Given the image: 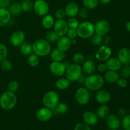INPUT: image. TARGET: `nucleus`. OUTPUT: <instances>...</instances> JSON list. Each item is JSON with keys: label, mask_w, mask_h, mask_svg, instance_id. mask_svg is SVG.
Listing matches in <instances>:
<instances>
[{"label": "nucleus", "mask_w": 130, "mask_h": 130, "mask_svg": "<svg viewBox=\"0 0 130 130\" xmlns=\"http://www.w3.org/2000/svg\"><path fill=\"white\" fill-rule=\"evenodd\" d=\"M105 83L104 77L97 74L88 75L84 81L85 87L89 91H98L103 87Z\"/></svg>", "instance_id": "obj_1"}, {"label": "nucleus", "mask_w": 130, "mask_h": 130, "mask_svg": "<svg viewBox=\"0 0 130 130\" xmlns=\"http://www.w3.org/2000/svg\"><path fill=\"white\" fill-rule=\"evenodd\" d=\"M32 53H35L39 57H43L48 55L52 51V47L50 43L44 39L36 40L32 44Z\"/></svg>", "instance_id": "obj_2"}, {"label": "nucleus", "mask_w": 130, "mask_h": 130, "mask_svg": "<svg viewBox=\"0 0 130 130\" xmlns=\"http://www.w3.org/2000/svg\"><path fill=\"white\" fill-rule=\"evenodd\" d=\"M17 103V98L15 93L5 91L0 96V107L5 110H10L13 109Z\"/></svg>", "instance_id": "obj_3"}, {"label": "nucleus", "mask_w": 130, "mask_h": 130, "mask_svg": "<svg viewBox=\"0 0 130 130\" xmlns=\"http://www.w3.org/2000/svg\"><path fill=\"white\" fill-rule=\"evenodd\" d=\"M77 36L81 39H88L95 34V26L90 21H84L79 24L76 29Z\"/></svg>", "instance_id": "obj_4"}, {"label": "nucleus", "mask_w": 130, "mask_h": 130, "mask_svg": "<svg viewBox=\"0 0 130 130\" xmlns=\"http://www.w3.org/2000/svg\"><path fill=\"white\" fill-rule=\"evenodd\" d=\"M60 102V97L58 93L53 90L47 91L42 98V103L44 107L50 109H53Z\"/></svg>", "instance_id": "obj_5"}, {"label": "nucleus", "mask_w": 130, "mask_h": 130, "mask_svg": "<svg viewBox=\"0 0 130 130\" xmlns=\"http://www.w3.org/2000/svg\"><path fill=\"white\" fill-rule=\"evenodd\" d=\"M82 74V67H81L80 65L76 64L74 63L69 64V66L66 68V72H65L66 77L71 83L77 81Z\"/></svg>", "instance_id": "obj_6"}, {"label": "nucleus", "mask_w": 130, "mask_h": 130, "mask_svg": "<svg viewBox=\"0 0 130 130\" xmlns=\"http://www.w3.org/2000/svg\"><path fill=\"white\" fill-rule=\"evenodd\" d=\"M75 99L79 105H86L90 100V91L86 87L79 88L75 93Z\"/></svg>", "instance_id": "obj_7"}, {"label": "nucleus", "mask_w": 130, "mask_h": 130, "mask_svg": "<svg viewBox=\"0 0 130 130\" xmlns=\"http://www.w3.org/2000/svg\"><path fill=\"white\" fill-rule=\"evenodd\" d=\"M33 10L37 15L43 17L48 14L50 11V6L45 0H36L34 3Z\"/></svg>", "instance_id": "obj_8"}, {"label": "nucleus", "mask_w": 130, "mask_h": 130, "mask_svg": "<svg viewBox=\"0 0 130 130\" xmlns=\"http://www.w3.org/2000/svg\"><path fill=\"white\" fill-rule=\"evenodd\" d=\"M95 33L104 37L109 33L110 29V25L109 22L106 20H100L94 24Z\"/></svg>", "instance_id": "obj_9"}, {"label": "nucleus", "mask_w": 130, "mask_h": 130, "mask_svg": "<svg viewBox=\"0 0 130 130\" xmlns=\"http://www.w3.org/2000/svg\"><path fill=\"white\" fill-rule=\"evenodd\" d=\"M53 27V31L59 37L66 36L69 29L67 21L64 19H57V20L55 22Z\"/></svg>", "instance_id": "obj_10"}, {"label": "nucleus", "mask_w": 130, "mask_h": 130, "mask_svg": "<svg viewBox=\"0 0 130 130\" xmlns=\"http://www.w3.org/2000/svg\"><path fill=\"white\" fill-rule=\"evenodd\" d=\"M67 66L62 62H53L50 64V71L53 75L58 77L63 76L66 72Z\"/></svg>", "instance_id": "obj_11"}, {"label": "nucleus", "mask_w": 130, "mask_h": 130, "mask_svg": "<svg viewBox=\"0 0 130 130\" xmlns=\"http://www.w3.org/2000/svg\"><path fill=\"white\" fill-rule=\"evenodd\" d=\"M112 50L107 45H102L95 53V58L100 62H105L110 57Z\"/></svg>", "instance_id": "obj_12"}, {"label": "nucleus", "mask_w": 130, "mask_h": 130, "mask_svg": "<svg viewBox=\"0 0 130 130\" xmlns=\"http://www.w3.org/2000/svg\"><path fill=\"white\" fill-rule=\"evenodd\" d=\"M25 39V34L22 30H16L11 34L10 41L13 46L19 47Z\"/></svg>", "instance_id": "obj_13"}, {"label": "nucleus", "mask_w": 130, "mask_h": 130, "mask_svg": "<svg viewBox=\"0 0 130 130\" xmlns=\"http://www.w3.org/2000/svg\"><path fill=\"white\" fill-rule=\"evenodd\" d=\"M53 114L52 109L44 107L38 109L36 114V119L39 121L46 122L52 119Z\"/></svg>", "instance_id": "obj_14"}, {"label": "nucleus", "mask_w": 130, "mask_h": 130, "mask_svg": "<svg viewBox=\"0 0 130 130\" xmlns=\"http://www.w3.org/2000/svg\"><path fill=\"white\" fill-rule=\"evenodd\" d=\"M110 99H111V95L107 90L100 89L96 91L95 95V100L98 104L100 105L106 104L110 101Z\"/></svg>", "instance_id": "obj_15"}, {"label": "nucleus", "mask_w": 130, "mask_h": 130, "mask_svg": "<svg viewBox=\"0 0 130 130\" xmlns=\"http://www.w3.org/2000/svg\"><path fill=\"white\" fill-rule=\"evenodd\" d=\"M83 122L90 126H95L99 122V117L92 111H86L83 114Z\"/></svg>", "instance_id": "obj_16"}, {"label": "nucleus", "mask_w": 130, "mask_h": 130, "mask_svg": "<svg viewBox=\"0 0 130 130\" xmlns=\"http://www.w3.org/2000/svg\"><path fill=\"white\" fill-rule=\"evenodd\" d=\"M106 123L108 128L111 130H116L120 127L121 122L119 117L115 114H110L106 118Z\"/></svg>", "instance_id": "obj_17"}, {"label": "nucleus", "mask_w": 130, "mask_h": 130, "mask_svg": "<svg viewBox=\"0 0 130 130\" xmlns=\"http://www.w3.org/2000/svg\"><path fill=\"white\" fill-rule=\"evenodd\" d=\"M71 45V39L69 38L67 36L60 37L57 41V49L63 52H66L69 50Z\"/></svg>", "instance_id": "obj_18"}, {"label": "nucleus", "mask_w": 130, "mask_h": 130, "mask_svg": "<svg viewBox=\"0 0 130 130\" xmlns=\"http://www.w3.org/2000/svg\"><path fill=\"white\" fill-rule=\"evenodd\" d=\"M118 59L124 66L130 65V50L123 48L118 52Z\"/></svg>", "instance_id": "obj_19"}, {"label": "nucleus", "mask_w": 130, "mask_h": 130, "mask_svg": "<svg viewBox=\"0 0 130 130\" xmlns=\"http://www.w3.org/2000/svg\"><path fill=\"white\" fill-rule=\"evenodd\" d=\"M105 65H106L107 70H109V71H118L122 67V63H121L119 59L116 57H112V58L110 57L106 61Z\"/></svg>", "instance_id": "obj_20"}, {"label": "nucleus", "mask_w": 130, "mask_h": 130, "mask_svg": "<svg viewBox=\"0 0 130 130\" xmlns=\"http://www.w3.org/2000/svg\"><path fill=\"white\" fill-rule=\"evenodd\" d=\"M79 7L78 5L74 2H71L67 4V6L65 8V12H66V16L69 17H75L78 14Z\"/></svg>", "instance_id": "obj_21"}, {"label": "nucleus", "mask_w": 130, "mask_h": 130, "mask_svg": "<svg viewBox=\"0 0 130 130\" xmlns=\"http://www.w3.org/2000/svg\"><path fill=\"white\" fill-rule=\"evenodd\" d=\"M96 66L94 61L92 60H85L83 63L82 70L86 74L91 75L95 73L96 71Z\"/></svg>", "instance_id": "obj_22"}, {"label": "nucleus", "mask_w": 130, "mask_h": 130, "mask_svg": "<svg viewBox=\"0 0 130 130\" xmlns=\"http://www.w3.org/2000/svg\"><path fill=\"white\" fill-rule=\"evenodd\" d=\"M11 14L7 8H0V27L7 25L11 19Z\"/></svg>", "instance_id": "obj_23"}, {"label": "nucleus", "mask_w": 130, "mask_h": 130, "mask_svg": "<svg viewBox=\"0 0 130 130\" xmlns=\"http://www.w3.org/2000/svg\"><path fill=\"white\" fill-rule=\"evenodd\" d=\"M120 78L119 77V75L117 72V71H107L105 72L104 74V79L105 81L109 83H117L118 79Z\"/></svg>", "instance_id": "obj_24"}, {"label": "nucleus", "mask_w": 130, "mask_h": 130, "mask_svg": "<svg viewBox=\"0 0 130 130\" xmlns=\"http://www.w3.org/2000/svg\"><path fill=\"white\" fill-rule=\"evenodd\" d=\"M54 17L50 14H47L43 17L41 20L42 26L46 29H50L53 27L55 23Z\"/></svg>", "instance_id": "obj_25"}, {"label": "nucleus", "mask_w": 130, "mask_h": 130, "mask_svg": "<svg viewBox=\"0 0 130 130\" xmlns=\"http://www.w3.org/2000/svg\"><path fill=\"white\" fill-rule=\"evenodd\" d=\"M65 52L56 48L50 52V58L53 62H62L65 58Z\"/></svg>", "instance_id": "obj_26"}, {"label": "nucleus", "mask_w": 130, "mask_h": 130, "mask_svg": "<svg viewBox=\"0 0 130 130\" xmlns=\"http://www.w3.org/2000/svg\"><path fill=\"white\" fill-rule=\"evenodd\" d=\"M109 112H110V109L109 107L107 106L105 104H103V105H100L98 108L96 115L99 117V118L105 119L109 115Z\"/></svg>", "instance_id": "obj_27"}, {"label": "nucleus", "mask_w": 130, "mask_h": 130, "mask_svg": "<svg viewBox=\"0 0 130 130\" xmlns=\"http://www.w3.org/2000/svg\"><path fill=\"white\" fill-rule=\"evenodd\" d=\"M8 10L10 11L11 15L17 16V15H20L22 11L21 8V3L18 2L13 3L10 4V6H8Z\"/></svg>", "instance_id": "obj_28"}, {"label": "nucleus", "mask_w": 130, "mask_h": 130, "mask_svg": "<svg viewBox=\"0 0 130 130\" xmlns=\"http://www.w3.org/2000/svg\"><path fill=\"white\" fill-rule=\"evenodd\" d=\"M55 86L58 90H65L71 86V82L67 78H59L56 81Z\"/></svg>", "instance_id": "obj_29"}, {"label": "nucleus", "mask_w": 130, "mask_h": 130, "mask_svg": "<svg viewBox=\"0 0 130 130\" xmlns=\"http://www.w3.org/2000/svg\"><path fill=\"white\" fill-rule=\"evenodd\" d=\"M20 52L24 55L29 56V55L32 53V44L30 43L27 41H24L21 45L19 46Z\"/></svg>", "instance_id": "obj_30"}, {"label": "nucleus", "mask_w": 130, "mask_h": 130, "mask_svg": "<svg viewBox=\"0 0 130 130\" xmlns=\"http://www.w3.org/2000/svg\"><path fill=\"white\" fill-rule=\"evenodd\" d=\"M53 109H54V112H55L56 114L62 115L67 112L69 110V106L66 103L59 102Z\"/></svg>", "instance_id": "obj_31"}, {"label": "nucleus", "mask_w": 130, "mask_h": 130, "mask_svg": "<svg viewBox=\"0 0 130 130\" xmlns=\"http://www.w3.org/2000/svg\"><path fill=\"white\" fill-rule=\"evenodd\" d=\"M27 62L29 66L31 67H36L40 62L39 57L36 55L35 53H32L31 54L28 56Z\"/></svg>", "instance_id": "obj_32"}, {"label": "nucleus", "mask_w": 130, "mask_h": 130, "mask_svg": "<svg viewBox=\"0 0 130 130\" xmlns=\"http://www.w3.org/2000/svg\"><path fill=\"white\" fill-rule=\"evenodd\" d=\"M34 3L32 0H24L21 3L22 10L24 12H29L33 9Z\"/></svg>", "instance_id": "obj_33"}, {"label": "nucleus", "mask_w": 130, "mask_h": 130, "mask_svg": "<svg viewBox=\"0 0 130 130\" xmlns=\"http://www.w3.org/2000/svg\"><path fill=\"white\" fill-rule=\"evenodd\" d=\"M84 7L88 10H93L96 8L99 4V0H83Z\"/></svg>", "instance_id": "obj_34"}, {"label": "nucleus", "mask_w": 130, "mask_h": 130, "mask_svg": "<svg viewBox=\"0 0 130 130\" xmlns=\"http://www.w3.org/2000/svg\"><path fill=\"white\" fill-rule=\"evenodd\" d=\"M60 37L53 30H50L45 36V39L49 43H54L58 41Z\"/></svg>", "instance_id": "obj_35"}, {"label": "nucleus", "mask_w": 130, "mask_h": 130, "mask_svg": "<svg viewBox=\"0 0 130 130\" xmlns=\"http://www.w3.org/2000/svg\"><path fill=\"white\" fill-rule=\"evenodd\" d=\"M19 88V83L16 80H12L10 81L7 85V89L11 92L15 93Z\"/></svg>", "instance_id": "obj_36"}, {"label": "nucleus", "mask_w": 130, "mask_h": 130, "mask_svg": "<svg viewBox=\"0 0 130 130\" xmlns=\"http://www.w3.org/2000/svg\"><path fill=\"white\" fill-rule=\"evenodd\" d=\"M8 56V48L3 43H0V62L6 59Z\"/></svg>", "instance_id": "obj_37"}, {"label": "nucleus", "mask_w": 130, "mask_h": 130, "mask_svg": "<svg viewBox=\"0 0 130 130\" xmlns=\"http://www.w3.org/2000/svg\"><path fill=\"white\" fill-rule=\"evenodd\" d=\"M72 60L74 63L80 65L85 62V56L81 53H76L72 57Z\"/></svg>", "instance_id": "obj_38"}, {"label": "nucleus", "mask_w": 130, "mask_h": 130, "mask_svg": "<svg viewBox=\"0 0 130 130\" xmlns=\"http://www.w3.org/2000/svg\"><path fill=\"white\" fill-rule=\"evenodd\" d=\"M91 41L93 45L95 46H100L103 43V37L101 36H99L96 34H94L91 37Z\"/></svg>", "instance_id": "obj_39"}, {"label": "nucleus", "mask_w": 130, "mask_h": 130, "mask_svg": "<svg viewBox=\"0 0 130 130\" xmlns=\"http://www.w3.org/2000/svg\"><path fill=\"white\" fill-rule=\"evenodd\" d=\"M1 67L3 71H10L12 69V63L8 60L5 59L1 62Z\"/></svg>", "instance_id": "obj_40"}, {"label": "nucleus", "mask_w": 130, "mask_h": 130, "mask_svg": "<svg viewBox=\"0 0 130 130\" xmlns=\"http://www.w3.org/2000/svg\"><path fill=\"white\" fill-rule=\"evenodd\" d=\"M121 124L124 129L130 130V114H128V115L126 114L125 116L123 117Z\"/></svg>", "instance_id": "obj_41"}, {"label": "nucleus", "mask_w": 130, "mask_h": 130, "mask_svg": "<svg viewBox=\"0 0 130 130\" xmlns=\"http://www.w3.org/2000/svg\"><path fill=\"white\" fill-rule=\"evenodd\" d=\"M121 75L124 79H128L130 77V66L129 65L124 66L121 69Z\"/></svg>", "instance_id": "obj_42"}, {"label": "nucleus", "mask_w": 130, "mask_h": 130, "mask_svg": "<svg viewBox=\"0 0 130 130\" xmlns=\"http://www.w3.org/2000/svg\"><path fill=\"white\" fill-rule=\"evenodd\" d=\"M67 23L68 24L69 27L72 28V29H77L79 24L78 20L76 19H75V17L69 18V19L67 21Z\"/></svg>", "instance_id": "obj_43"}, {"label": "nucleus", "mask_w": 130, "mask_h": 130, "mask_svg": "<svg viewBox=\"0 0 130 130\" xmlns=\"http://www.w3.org/2000/svg\"><path fill=\"white\" fill-rule=\"evenodd\" d=\"M77 15H79V17L82 19H87L89 16L88 10L85 7L81 8H79V12Z\"/></svg>", "instance_id": "obj_44"}, {"label": "nucleus", "mask_w": 130, "mask_h": 130, "mask_svg": "<svg viewBox=\"0 0 130 130\" xmlns=\"http://www.w3.org/2000/svg\"><path fill=\"white\" fill-rule=\"evenodd\" d=\"M66 16L65 10L63 8H59L56 10L55 13V17L57 19H63Z\"/></svg>", "instance_id": "obj_45"}, {"label": "nucleus", "mask_w": 130, "mask_h": 130, "mask_svg": "<svg viewBox=\"0 0 130 130\" xmlns=\"http://www.w3.org/2000/svg\"><path fill=\"white\" fill-rule=\"evenodd\" d=\"M66 36H67L69 38H70L71 39H76V38L77 37V30H76V29L69 28L68 31H67Z\"/></svg>", "instance_id": "obj_46"}, {"label": "nucleus", "mask_w": 130, "mask_h": 130, "mask_svg": "<svg viewBox=\"0 0 130 130\" xmlns=\"http://www.w3.org/2000/svg\"><path fill=\"white\" fill-rule=\"evenodd\" d=\"M74 130H91L90 126L87 125L85 123H80L75 126Z\"/></svg>", "instance_id": "obj_47"}, {"label": "nucleus", "mask_w": 130, "mask_h": 130, "mask_svg": "<svg viewBox=\"0 0 130 130\" xmlns=\"http://www.w3.org/2000/svg\"><path fill=\"white\" fill-rule=\"evenodd\" d=\"M117 83H118V86L120 88H126L128 86V83L126 79H124L123 77L119 78L118 79V81H117Z\"/></svg>", "instance_id": "obj_48"}, {"label": "nucleus", "mask_w": 130, "mask_h": 130, "mask_svg": "<svg viewBox=\"0 0 130 130\" xmlns=\"http://www.w3.org/2000/svg\"><path fill=\"white\" fill-rule=\"evenodd\" d=\"M97 70L99 72H101V73H103V72H105L107 70V66L105 65V63H102L99 64V66H97Z\"/></svg>", "instance_id": "obj_49"}, {"label": "nucleus", "mask_w": 130, "mask_h": 130, "mask_svg": "<svg viewBox=\"0 0 130 130\" xmlns=\"http://www.w3.org/2000/svg\"><path fill=\"white\" fill-rule=\"evenodd\" d=\"M126 115V110L124 108H119L117 110V116L118 117L123 118Z\"/></svg>", "instance_id": "obj_50"}, {"label": "nucleus", "mask_w": 130, "mask_h": 130, "mask_svg": "<svg viewBox=\"0 0 130 130\" xmlns=\"http://www.w3.org/2000/svg\"><path fill=\"white\" fill-rule=\"evenodd\" d=\"M10 5V0H0V8H6Z\"/></svg>", "instance_id": "obj_51"}, {"label": "nucleus", "mask_w": 130, "mask_h": 130, "mask_svg": "<svg viewBox=\"0 0 130 130\" xmlns=\"http://www.w3.org/2000/svg\"><path fill=\"white\" fill-rule=\"evenodd\" d=\"M85 78H86V77L85 76V75L83 74H81V76L79 77V79H77V81L78 83H83L84 84V81H85Z\"/></svg>", "instance_id": "obj_52"}, {"label": "nucleus", "mask_w": 130, "mask_h": 130, "mask_svg": "<svg viewBox=\"0 0 130 130\" xmlns=\"http://www.w3.org/2000/svg\"><path fill=\"white\" fill-rule=\"evenodd\" d=\"M99 3H102V5H107L111 2L112 0H99Z\"/></svg>", "instance_id": "obj_53"}, {"label": "nucleus", "mask_w": 130, "mask_h": 130, "mask_svg": "<svg viewBox=\"0 0 130 130\" xmlns=\"http://www.w3.org/2000/svg\"><path fill=\"white\" fill-rule=\"evenodd\" d=\"M126 30H128V32H130V21L128 22L126 24Z\"/></svg>", "instance_id": "obj_54"}, {"label": "nucleus", "mask_w": 130, "mask_h": 130, "mask_svg": "<svg viewBox=\"0 0 130 130\" xmlns=\"http://www.w3.org/2000/svg\"><path fill=\"white\" fill-rule=\"evenodd\" d=\"M77 43V41L76 39H71V44H76Z\"/></svg>", "instance_id": "obj_55"}, {"label": "nucleus", "mask_w": 130, "mask_h": 130, "mask_svg": "<svg viewBox=\"0 0 130 130\" xmlns=\"http://www.w3.org/2000/svg\"><path fill=\"white\" fill-rule=\"evenodd\" d=\"M121 130H125V129H121Z\"/></svg>", "instance_id": "obj_56"}]
</instances>
